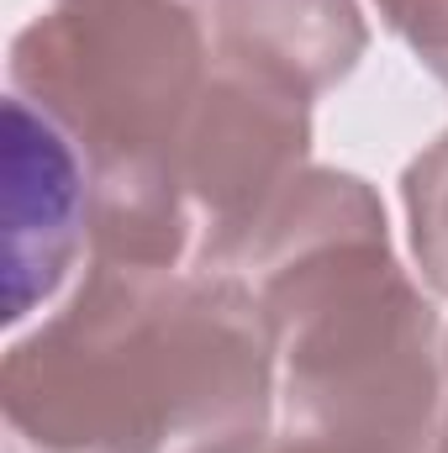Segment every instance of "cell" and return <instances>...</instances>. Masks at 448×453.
<instances>
[{
  "instance_id": "6da1fadb",
  "label": "cell",
  "mask_w": 448,
  "mask_h": 453,
  "mask_svg": "<svg viewBox=\"0 0 448 453\" xmlns=\"http://www.w3.org/2000/svg\"><path fill=\"white\" fill-rule=\"evenodd\" d=\"M5 453H264L280 364L259 290L232 269H116L0 364Z\"/></svg>"
},
{
  "instance_id": "7a4b0ae2",
  "label": "cell",
  "mask_w": 448,
  "mask_h": 453,
  "mask_svg": "<svg viewBox=\"0 0 448 453\" xmlns=\"http://www.w3.org/2000/svg\"><path fill=\"white\" fill-rule=\"evenodd\" d=\"M274 333L280 422L296 453H433L444 348L433 301L390 253L369 180L306 169L237 258Z\"/></svg>"
},
{
  "instance_id": "3957f363",
  "label": "cell",
  "mask_w": 448,
  "mask_h": 453,
  "mask_svg": "<svg viewBox=\"0 0 448 453\" xmlns=\"http://www.w3.org/2000/svg\"><path fill=\"white\" fill-rule=\"evenodd\" d=\"M206 80V0H53L11 42V96L80 148L90 180L174 169Z\"/></svg>"
},
{
  "instance_id": "277c9868",
  "label": "cell",
  "mask_w": 448,
  "mask_h": 453,
  "mask_svg": "<svg viewBox=\"0 0 448 453\" xmlns=\"http://www.w3.org/2000/svg\"><path fill=\"white\" fill-rule=\"evenodd\" d=\"M306 153L312 101L217 58L174 153L196 217V269H237L274 201L306 174Z\"/></svg>"
},
{
  "instance_id": "5b68a950",
  "label": "cell",
  "mask_w": 448,
  "mask_h": 453,
  "mask_svg": "<svg viewBox=\"0 0 448 453\" xmlns=\"http://www.w3.org/2000/svg\"><path fill=\"white\" fill-rule=\"evenodd\" d=\"M90 242V169L21 96L5 101V322L37 311Z\"/></svg>"
},
{
  "instance_id": "8992f818",
  "label": "cell",
  "mask_w": 448,
  "mask_h": 453,
  "mask_svg": "<svg viewBox=\"0 0 448 453\" xmlns=\"http://www.w3.org/2000/svg\"><path fill=\"white\" fill-rule=\"evenodd\" d=\"M369 48L353 0H217V58L269 74L306 101L343 85Z\"/></svg>"
},
{
  "instance_id": "52a82bcc",
  "label": "cell",
  "mask_w": 448,
  "mask_h": 453,
  "mask_svg": "<svg viewBox=\"0 0 448 453\" xmlns=\"http://www.w3.org/2000/svg\"><path fill=\"white\" fill-rule=\"evenodd\" d=\"M401 201H406V222H412L417 269L438 296H448V132L406 164Z\"/></svg>"
},
{
  "instance_id": "ba28073f",
  "label": "cell",
  "mask_w": 448,
  "mask_h": 453,
  "mask_svg": "<svg viewBox=\"0 0 448 453\" xmlns=\"http://www.w3.org/2000/svg\"><path fill=\"white\" fill-rule=\"evenodd\" d=\"M375 5H380V21L448 90V0H375Z\"/></svg>"
},
{
  "instance_id": "9c48e42d",
  "label": "cell",
  "mask_w": 448,
  "mask_h": 453,
  "mask_svg": "<svg viewBox=\"0 0 448 453\" xmlns=\"http://www.w3.org/2000/svg\"><path fill=\"white\" fill-rule=\"evenodd\" d=\"M433 453H448V342H444V422H438V449Z\"/></svg>"
},
{
  "instance_id": "30bf717a",
  "label": "cell",
  "mask_w": 448,
  "mask_h": 453,
  "mask_svg": "<svg viewBox=\"0 0 448 453\" xmlns=\"http://www.w3.org/2000/svg\"><path fill=\"white\" fill-rule=\"evenodd\" d=\"M264 453H296V449H285V443H280V438H274V443H269V449Z\"/></svg>"
}]
</instances>
